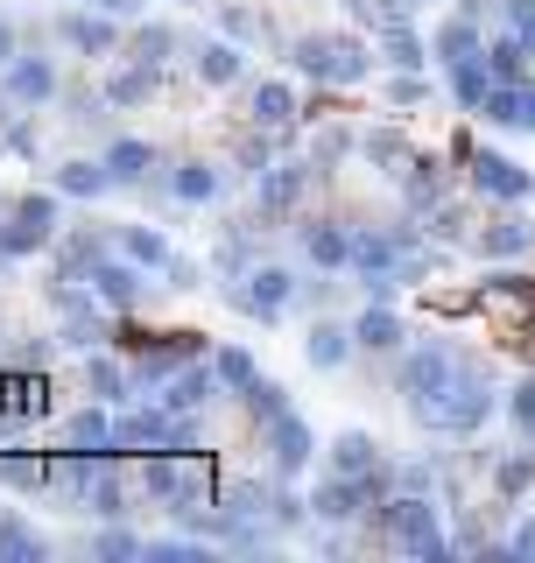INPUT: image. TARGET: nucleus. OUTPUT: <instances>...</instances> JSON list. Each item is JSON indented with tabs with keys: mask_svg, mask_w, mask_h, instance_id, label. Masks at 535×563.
I'll use <instances>...</instances> for the list:
<instances>
[{
	"mask_svg": "<svg viewBox=\"0 0 535 563\" xmlns=\"http://www.w3.org/2000/svg\"><path fill=\"white\" fill-rule=\"evenodd\" d=\"M493 409H501V387H493L479 366H458V380L444 387V395H430V401H416V416L430 437H479L493 422Z\"/></svg>",
	"mask_w": 535,
	"mask_h": 563,
	"instance_id": "obj_1",
	"label": "nucleus"
},
{
	"mask_svg": "<svg viewBox=\"0 0 535 563\" xmlns=\"http://www.w3.org/2000/svg\"><path fill=\"white\" fill-rule=\"evenodd\" d=\"M373 528H381V536L395 542L402 556H416V563H444V556H451V536H444L430 493H402V486H395L381 507H373Z\"/></svg>",
	"mask_w": 535,
	"mask_h": 563,
	"instance_id": "obj_2",
	"label": "nucleus"
},
{
	"mask_svg": "<svg viewBox=\"0 0 535 563\" xmlns=\"http://www.w3.org/2000/svg\"><path fill=\"white\" fill-rule=\"evenodd\" d=\"M290 64L303 78H317V85H367L373 78V49L360 35H296Z\"/></svg>",
	"mask_w": 535,
	"mask_h": 563,
	"instance_id": "obj_3",
	"label": "nucleus"
},
{
	"mask_svg": "<svg viewBox=\"0 0 535 563\" xmlns=\"http://www.w3.org/2000/svg\"><path fill=\"white\" fill-rule=\"evenodd\" d=\"M57 198H64V190H29V198L8 205V225H0V261H29L35 246L57 240Z\"/></svg>",
	"mask_w": 535,
	"mask_h": 563,
	"instance_id": "obj_4",
	"label": "nucleus"
},
{
	"mask_svg": "<svg viewBox=\"0 0 535 563\" xmlns=\"http://www.w3.org/2000/svg\"><path fill=\"white\" fill-rule=\"evenodd\" d=\"M458 352L444 345V339H430V345H416V352H402V366H395V395L416 409V401H430V395H444V387L458 380Z\"/></svg>",
	"mask_w": 535,
	"mask_h": 563,
	"instance_id": "obj_5",
	"label": "nucleus"
},
{
	"mask_svg": "<svg viewBox=\"0 0 535 563\" xmlns=\"http://www.w3.org/2000/svg\"><path fill=\"white\" fill-rule=\"evenodd\" d=\"M190 360H205V331H163V339H149L134 352V387L149 395V387H163L170 374H184Z\"/></svg>",
	"mask_w": 535,
	"mask_h": 563,
	"instance_id": "obj_6",
	"label": "nucleus"
},
{
	"mask_svg": "<svg viewBox=\"0 0 535 563\" xmlns=\"http://www.w3.org/2000/svg\"><path fill=\"white\" fill-rule=\"evenodd\" d=\"M261 451H268V472H275V479H296V472L317 457V437H310V422L296 409H282L275 422H261Z\"/></svg>",
	"mask_w": 535,
	"mask_h": 563,
	"instance_id": "obj_7",
	"label": "nucleus"
},
{
	"mask_svg": "<svg viewBox=\"0 0 535 563\" xmlns=\"http://www.w3.org/2000/svg\"><path fill=\"white\" fill-rule=\"evenodd\" d=\"M472 190H479V198H501V205H528L535 176L514 163V155H501V148H479L472 155Z\"/></svg>",
	"mask_w": 535,
	"mask_h": 563,
	"instance_id": "obj_8",
	"label": "nucleus"
},
{
	"mask_svg": "<svg viewBox=\"0 0 535 563\" xmlns=\"http://www.w3.org/2000/svg\"><path fill=\"white\" fill-rule=\"evenodd\" d=\"M141 282H149V268H141V261H128V254H99L92 275H85V289H92L106 310L128 317V310L141 303Z\"/></svg>",
	"mask_w": 535,
	"mask_h": 563,
	"instance_id": "obj_9",
	"label": "nucleus"
},
{
	"mask_svg": "<svg viewBox=\"0 0 535 563\" xmlns=\"http://www.w3.org/2000/svg\"><path fill=\"white\" fill-rule=\"evenodd\" d=\"M310 176H317V163H268V169L254 176V211H261V219L296 211L303 190H310Z\"/></svg>",
	"mask_w": 535,
	"mask_h": 563,
	"instance_id": "obj_10",
	"label": "nucleus"
},
{
	"mask_svg": "<svg viewBox=\"0 0 535 563\" xmlns=\"http://www.w3.org/2000/svg\"><path fill=\"white\" fill-rule=\"evenodd\" d=\"M219 395H226L219 366H211V360H190L184 374H170V380H163V395H155V401H163V409H176V416H198V409H211Z\"/></svg>",
	"mask_w": 535,
	"mask_h": 563,
	"instance_id": "obj_11",
	"label": "nucleus"
},
{
	"mask_svg": "<svg viewBox=\"0 0 535 563\" xmlns=\"http://www.w3.org/2000/svg\"><path fill=\"white\" fill-rule=\"evenodd\" d=\"M290 296H296V275L290 268H247V289H233V303L247 317H261V324H275V317L290 310Z\"/></svg>",
	"mask_w": 535,
	"mask_h": 563,
	"instance_id": "obj_12",
	"label": "nucleus"
},
{
	"mask_svg": "<svg viewBox=\"0 0 535 563\" xmlns=\"http://www.w3.org/2000/svg\"><path fill=\"white\" fill-rule=\"evenodd\" d=\"M0 99L8 106H50L57 99V64L50 57H14L0 70Z\"/></svg>",
	"mask_w": 535,
	"mask_h": 563,
	"instance_id": "obj_13",
	"label": "nucleus"
},
{
	"mask_svg": "<svg viewBox=\"0 0 535 563\" xmlns=\"http://www.w3.org/2000/svg\"><path fill=\"white\" fill-rule=\"evenodd\" d=\"M479 120H487V128H514V134H535V78H522V85L493 78V92H487V106H479Z\"/></svg>",
	"mask_w": 535,
	"mask_h": 563,
	"instance_id": "obj_14",
	"label": "nucleus"
},
{
	"mask_svg": "<svg viewBox=\"0 0 535 563\" xmlns=\"http://www.w3.org/2000/svg\"><path fill=\"white\" fill-rule=\"evenodd\" d=\"M57 35L78 49V57H113V49H120V14L78 8V14H64V22H57Z\"/></svg>",
	"mask_w": 535,
	"mask_h": 563,
	"instance_id": "obj_15",
	"label": "nucleus"
},
{
	"mask_svg": "<svg viewBox=\"0 0 535 563\" xmlns=\"http://www.w3.org/2000/svg\"><path fill=\"white\" fill-rule=\"evenodd\" d=\"M247 120H254V128H275V134H296L303 106H296V92L282 78H261L254 92H247Z\"/></svg>",
	"mask_w": 535,
	"mask_h": 563,
	"instance_id": "obj_16",
	"label": "nucleus"
},
{
	"mask_svg": "<svg viewBox=\"0 0 535 563\" xmlns=\"http://www.w3.org/2000/svg\"><path fill=\"white\" fill-rule=\"evenodd\" d=\"M85 387H92V401H113V409H128V401L141 395L134 366H120L113 352H85Z\"/></svg>",
	"mask_w": 535,
	"mask_h": 563,
	"instance_id": "obj_17",
	"label": "nucleus"
},
{
	"mask_svg": "<svg viewBox=\"0 0 535 563\" xmlns=\"http://www.w3.org/2000/svg\"><path fill=\"white\" fill-rule=\"evenodd\" d=\"M360 352V339H352V324H331V317H317L310 339H303V360L317 366V374H338V366Z\"/></svg>",
	"mask_w": 535,
	"mask_h": 563,
	"instance_id": "obj_18",
	"label": "nucleus"
},
{
	"mask_svg": "<svg viewBox=\"0 0 535 563\" xmlns=\"http://www.w3.org/2000/svg\"><path fill=\"white\" fill-rule=\"evenodd\" d=\"M430 57L451 70V64H466V57H487V35H479V14H451L437 35H430Z\"/></svg>",
	"mask_w": 535,
	"mask_h": 563,
	"instance_id": "obj_19",
	"label": "nucleus"
},
{
	"mask_svg": "<svg viewBox=\"0 0 535 563\" xmlns=\"http://www.w3.org/2000/svg\"><path fill=\"white\" fill-rule=\"evenodd\" d=\"M373 43H381V57L395 64V70H430V64H437V57H430V43H423V35L402 22V14H395V22H381V29H373Z\"/></svg>",
	"mask_w": 535,
	"mask_h": 563,
	"instance_id": "obj_20",
	"label": "nucleus"
},
{
	"mask_svg": "<svg viewBox=\"0 0 535 563\" xmlns=\"http://www.w3.org/2000/svg\"><path fill=\"white\" fill-rule=\"evenodd\" d=\"M352 339H360V352H402V317H395V303H373L367 296V310L352 317Z\"/></svg>",
	"mask_w": 535,
	"mask_h": 563,
	"instance_id": "obj_21",
	"label": "nucleus"
},
{
	"mask_svg": "<svg viewBox=\"0 0 535 563\" xmlns=\"http://www.w3.org/2000/svg\"><path fill=\"white\" fill-rule=\"evenodd\" d=\"M190 70H198L205 85H240L247 57H240V43H233V35H211V43L190 49Z\"/></svg>",
	"mask_w": 535,
	"mask_h": 563,
	"instance_id": "obj_22",
	"label": "nucleus"
},
{
	"mask_svg": "<svg viewBox=\"0 0 535 563\" xmlns=\"http://www.w3.org/2000/svg\"><path fill=\"white\" fill-rule=\"evenodd\" d=\"M155 141H141V134H120V141H106V169H113V184H141V176H155Z\"/></svg>",
	"mask_w": 535,
	"mask_h": 563,
	"instance_id": "obj_23",
	"label": "nucleus"
},
{
	"mask_svg": "<svg viewBox=\"0 0 535 563\" xmlns=\"http://www.w3.org/2000/svg\"><path fill=\"white\" fill-rule=\"evenodd\" d=\"M303 254H310L317 268H352V225H338V219L303 225Z\"/></svg>",
	"mask_w": 535,
	"mask_h": 563,
	"instance_id": "obj_24",
	"label": "nucleus"
},
{
	"mask_svg": "<svg viewBox=\"0 0 535 563\" xmlns=\"http://www.w3.org/2000/svg\"><path fill=\"white\" fill-rule=\"evenodd\" d=\"M85 507H92L99 521H120V515H128V479H120V457H99V465H92Z\"/></svg>",
	"mask_w": 535,
	"mask_h": 563,
	"instance_id": "obj_25",
	"label": "nucleus"
},
{
	"mask_svg": "<svg viewBox=\"0 0 535 563\" xmlns=\"http://www.w3.org/2000/svg\"><path fill=\"white\" fill-rule=\"evenodd\" d=\"M219 163H205V155H190V163H176L170 169V190H176V205H211L219 198Z\"/></svg>",
	"mask_w": 535,
	"mask_h": 563,
	"instance_id": "obj_26",
	"label": "nucleus"
},
{
	"mask_svg": "<svg viewBox=\"0 0 535 563\" xmlns=\"http://www.w3.org/2000/svg\"><path fill=\"white\" fill-rule=\"evenodd\" d=\"M479 254H487V261H522V254H535V225L528 219H493L487 233H479Z\"/></svg>",
	"mask_w": 535,
	"mask_h": 563,
	"instance_id": "obj_27",
	"label": "nucleus"
},
{
	"mask_svg": "<svg viewBox=\"0 0 535 563\" xmlns=\"http://www.w3.org/2000/svg\"><path fill=\"white\" fill-rule=\"evenodd\" d=\"M120 254L163 275L170 261H176V246H170V233H163V225H120Z\"/></svg>",
	"mask_w": 535,
	"mask_h": 563,
	"instance_id": "obj_28",
	"label": "nucleus"
},
{
	"mask_svg": "<svg viewBox=\"0 0 535 563\" xmlns=\"http://www.w3.org/2000/svg\"><path fill=\"white\" fill-rule=\"evenodd\" d=\"M57 190L64 198H106V190H113V169H106V155H78V163L57 169Z\"/></svg>",
	"mask_w": 535,
	"mask_h": 563,
	"instance_id": "obj_29",
	"label": "nucleus"
},
{
	"mask_svg": "<svg viewBox=\"0 0 535 563\" xmlns=\"http://www.w3.org/2000/svg\"><path fill=\"white\" fill-rule=\"evenodd\" d=\"M373 465H387L381 444H373V430H338L331 437V472H373Z\"/></svg>",
	"mask_w": 535,
	"mask_h": 563,
	"instance_id": "obj_30",
	"label": "nucleus"
},
{
	"mask_svg": "<svg viewBox=\"0 0 535 563\" xmlns=\"http://www.w3.org/2000/svg\"><path fill=\"white\" fill-rule=\"evenodd\" d=\"M528 57H535V49H528L514 29L487 43V70H493V78H507V85H522V78H528Z\"/></svg>",
	"mask_w": 535,
	"mask_h": 563,
	"instance_id": "obj_31",
	"label": "nucleus"
},
{
	"mask_svg": "<svg viewBox=\"0 0 535 563\" xmlns=\"http://www.w3.org/2000/svg\"><path fill=\"white\" fill-rule=\"evenodd\" d=\"M149 92H155V64H120L106 78V106H149Z\"/></svg>",
	"mask_w": 535,
	"mask_h": 563,
	"instance_id": "obj_32",
	"label": "nucleus"
},
{
	"mask_svg": "<svg viewBox=\"0 0 535 563\" xmlns=\"http://www.w3.org/2000/svg\"><path fill=\"white\" fill-rule=\"evenodd\" d=\"M402 190H408V211L444 205V169H437V155H416V163H408V176H402Z\"/></svg>",
	"mask_w": 535,
	"mask_h": 563,
	"instance_id": "obj_33",
	"label": "nucleus"
},
{
	"mask_svg": "<svg viewBox=\"0 0 535 563\" xmlns=\"http://www.w3.org/2000/svg\"><path fill=\"white\" fill-rule=\"evenodd\" d=\"M50 556V542L35 536L29 521H14V515H0V563H43Z\"/></svg>",
	"mask_w": 535,
	"mask_h": 563,
	"instance_id": "obj_34",
	"label": "nucleus"
},
{
	"mask_svg": "<svg viewBox=\"0 0 535 563\" xmlns=\"http://www.w3.org/2000/svg\"><path fill=\"white\" fill-rule=\"evenodd\" d=\"M487 92H493V70H487V57L451 64V99L466 106V113H479V106H487Z\"/></svg>",
	"mask_w": 535,
	"mask_h": 563,
	"instance_id": "obj_35",
	"label": "nucleus"
},
{
	"mask_svg": "<svg viewBox=\"0 0 535 563\" xmlns=\"http://www.w3.org/2000/svg\"><path fill=\"white\" fill-rule=\"evenodd\" d=\"M0 486H8V493H43V486H50V457L0 451Z\"/></svg>",
	"mask_w": 535,
	"mask_h": 563,
	"instance_id": "obj_36",
	"label": "nucleus"
},
{
	"mask_svg": "<svg viewBox=\"0 0 535 563\" xmlns=\"http://www.w3.org/2000/svg\"><path fill=\"white\" fill-rule=\"evenodd\" d=\"M211 366H219L226 395H247V387L261 380V366H254V352H247V345H219V352H211Z\"/></svg>",
	"mask_w": 535,
	"mask_h": 563,
	"instance_id": "obj_37",
	"label": "nucleus"
},
{
	"mask_svg": "<svg viewBox=\"0 0 535 563\" xmlns=\"http://www.w3.org/2000/svg\"><path fill=\"white\" fill-rule=\"evenodd\" d=\"M360 155H367L373 169H402V163H416V155H408V141H402L395 128H367V134H360Z\"/></svg>",
	"mask_w": 535,
	"mask_h": 563,
	"instance_id": "obj_38",
	"label": "nucleus"
},
{
	"mask_svg": "<svg viewBox=\"0 0 535 563\" xmlns=\"http://www.w3.org/2000/svg\"><path fill=\"white\" fill-rule=\"evenodd\" d=\"M528 486H535V444H528V451H514V457H501V465H493V493H501V500H522Z\"/></svg>",
	"mask_w": 535,
	"mask_h": 563,
	"instance_id": "obj_39",
	"label": "nucleus"
},
{
	"mask_svg": "<svg viewBox=\"0 0 535 563\" xmlns=\"http://www.w3.org/2000/svg\"><path fill=\"white\" fill-rule=\"evenodd\" d=\"M128 49H134V64H155V70H163V57L176 49V29H170V22H141V29L128 35Z\"/></svg>",
	"mask_w": 535,
	"mask_h": 563,
	"instance_id": "obj_40",
	"label": "nucleus"
},
{
	"mask_svg": "<svg viewBox=\"0 0 535 563\" xmlns=\"http://www.w3.org/2000/svg\"><path fill=\"white\" fill-rule=\"evenodd\" d=\"M240 401H247V416H254V422H275L282 409H290V387H282V380H254Z\"/></svg>",
	"mask_w": 535,
	"mask_h": 563,
	"instance_id": "obj_41",
	"label": "nucleus"
},
{
	"mask_svg": "<svg viewBox=\"0 0 535 563\" xmlns=\"http://www.w3.org/2000/svg\"><path fill=\"white\" fill-rule=\"evenodd\" d=\"M275 141H282L275 128H254V134H247V141H240V155H233V163H240V176H261L268 163H275Z\"/></svg>",
	"mask_w": 535,
	"mask_h": 563,
	"instance_id": "obj_42",
	"label": "nucleus"
},
{
	"mask_svg": "<svg viewBox=\"0 0 535 563\" xmlns=\"http://www.w3.org/2000/svg\"><path fill=\"white\" fill-rule=\"evenodd\" d=\"M92 556H113V563H128V556H149V542H141V536H128V528H113V521H106L99 536H92Z\"/></svg>",
	"mask_w": 535,
	"mask_h": 563,
	"instance_id": "obj_43",
	"label": "nucleus"
},
{
	"mask_svg": "<svg viewBox=\"0 0 535 563\" xmlns=\"http://www.w3.org/2000/svg\"><path fill=\"white\" fill-rule=\"evenodd\" d=\"M479 296H514V303H535V275H514V268H493L479 282Z\"/></svg>",
	"mask_w": 535,
	"mask_h": 563,
	"instance_id": "obj_44",
	"label": "nucleus"
},
{
	"mask_svg": "<svg viewBox=\"0 0 535 563\" xmlns=\"http://www.w3.org/2000/svg\"><path fill=\"white\" fill-rule=\"evenodd\" d=\"M346 148H360V141H352L346 128H325V134H317V148H310V163L331 169V163H346Z\"/></svg>",
	"mask_w": 535,
	"mask_h": 563,
	"instance_id": "obj_45",
	"label": "nucleus"
},
{
	"mask_svg": "<svg viewBox=\"0 0 535 563\" xmlns=\"http://www.w3.org/2000/svg\"><path fill=\"white\" fill-rule=\"evenodd\" d=\"M219 22H226L233 43H261V35H268V22H261V14H247V8H219Z\"/></svg>",
	"mask_w": 535,
	"mask_h": 563,
	"instance_id": "obj_46",
	"label": "nucleus"
},
{
	"mask_svg": "<svg viewBox=\"0 0 535 563\" xmlns=\"http://www.w3.org/2000/svg\"><path fill=\"white\" fill-rule=\"evenodd\" d=\"M430 99V78H423V70H402L395 85H387V106H423Z\"/></svg>",
	"mask_w": 535,
	"mask_h": 563,
	"instance_id": "obj_47",
	"label": "nucleus"
},
{
	"mask_svg": "<svg viewBox=\"0 0 535 563\" xmlns=\"http://www.w3.org/2000/svg\"><path fill=\"white\" fill-rule=\"evenodd\" d=\"M507 416L522 422V437L535 444V380H522V387H514V395H507Z\"/></svg>",
	"mask_w": 535,
	"mask_h": 563,
	"instance_id": "obj_48",
	"label": "nucleus"
},
{
	"mask_svg": "<svg viewBox=\"0 0 535 563\" xmlns=\"http://www.w3.org/2000/svg\"><path fill=\"white\" fill-rule=\"evenodd\" d=\"M268 515H275V528H303V515H310V500H296V493H290V479H282V493H275V507H268Z\"/></svg>",
	"mask_w": 535,
	"mask_h": 563,
	"instance_id": "obj_49",
	"label": "nucleus"
},
{
	"mask_svg": "<svg viewBox=\"0 0 535 563\" xmlns=\"http://www.w3.org/2000/svg\"><path fill=\"white\" fill-rule=\"evenodd\" d=\"M395 486L402 493H437V465H423V457L416 465H395Z\"/></svg>",
	"mask_w": 535,
	"mask_h": 563,
	"instance_id": "obj_50",
	"label": "nucleus"
},
{
	"mask_svg": "<svg viewBox=\"0 0 535 563\" xmlns=\"http://www.w3.org/2000/svg\"><path fill=\"white\" fill-rule=\"evenodd\" d=\"M430 233H437V240H458V233H466V211H458V205H444L437 219H430Z\"/></svg>",
	"mask_w": 535,
	"mask_h": 563,
	"instance_id": "obj_51",
	"label": "nucleus"
},
{
	"mask_svg": "<svg viewBox=\"0 0 535 563\" xmlns=\"http://www.w3.org/2000/svg\"><path fill=\"white\" fill-rule=\"evenodd\" d=\"M163 275H170V289H198V261H184V254H176Z\"/></svg>",
	"mask_w": 535,
	"mask_h": 563,
	"instance_id": "obj_52",
	"label": "nucleus"
},
{
	"mask_svg": "<svg viewBox=\"0 0 535 563\" xmlns=\"http://www.w3.org/2000/svg\"><path fill=\"white\" fill-rule=\"evenodd\" d=\"M507 556H522V563H535V521H522V528H514V536H507Z\"/></svg>",
	"mask_w": 535,
	"mask_h": 563,
	"instance_id": "obj_53",
	"label": "nucleus"
},
{
	"mask_svg": "<svg viewBox=\"0 0 535 563\" xmlns=\"http://www.w3.org/2000/svg\"><path fill=\"white\" fill-rule=\"evenodd\" d=\"M85 8H99V14H120V22H128V14H141V0H85Z\"/></svg>",
	"mask_w": 535,
	"mask_h": 563,
	"instance_id": "obj_54",
	"label": "nucleus"
},
{
	"mask_svg": "<svg viewBox=\"0 0 535 563\" xmlns=\"http://www.w3.org/2000/svg\"><path fill=\"white\" fill-rule=\"evenodd\" d=\"M14 57H22V49H14V22H0V70H8Z\"/></svg>",
	"mask_w": 535,
	"mask_h": 563,
	"instance_id": "obj_55",
	"label": "nucleus"
},
{
	"mask_svg": "<svg viewBox=\"0 0 535 563\" xmlns=\"http://www.w3.org/2000/svg\"><path fill=\"white\" fill-rule=\"evenodd\" d=\"M184 8H205V0H184Z\"/></svg>",
	"mask_w": 535,
	"mask_h": 563,
	"instance_id": "obj_56",
	"label": "nucleus"
},
{
	"mask_svg": "<svg viewBox=\"0 0 535 563\" xmlns=\"http://www.w3.org/2000/svg\"><path fill=\"white\" fill-rule=\"evenodd\" d=\"M0 211H8V198H0Z\"/></svg>",
	"mask_w": 535,
	"mask_h": 563,
	"instance_id": "obj_57",
	"label": "nucleus"
}]
</instances>
